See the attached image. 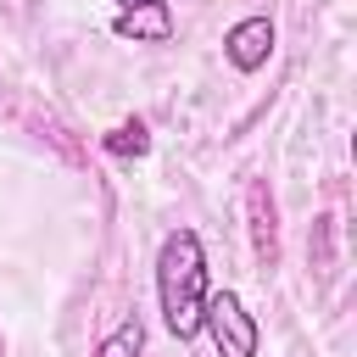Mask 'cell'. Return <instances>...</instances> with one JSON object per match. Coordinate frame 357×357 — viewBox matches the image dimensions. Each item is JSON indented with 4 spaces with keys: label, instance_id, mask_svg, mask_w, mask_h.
<instances>
[{
    "label": "cell",
    "instance_id": "obj_6",
    "mask_svg": "<svg viewBox=\"0 0 357 357\" xmlns=\"http://www.w3.org/2000/svg\"><path fill=\"white\" fill-rule=\"evenodd\" d=\"M95 357H145V324H139V318H123L117 329L100 335Z\"/></svg>",
    "mask_w": 357,
    "mask_h": 357
},
{
    "label": "cell",
    "instance_id": "obj_2",
    "mask_svg": "<svg viewBox=\"0 0 357 357\" xmlns=\"http://www.w3.org/2000/svg\"><path fill=\"white\" fill-rule=\"evenodd\" d=\"M201 329L212 335L218 357H257V346H262V329L245 312L240 290H212L206 296V312H201Z\"/></svg>",
    "mask_w": 357,
    "mask_h": 357
},
{
    "label": "cell",
    "instance_id": "obj_7",
    "mask_svg": "<svg viewBox=\"0 0 357 357\" xmlns=\"http://www.w3.org/2000/svg\"><path fill=\"white\" fill-rule=\"evenodd\" d=\"M100 145H106L112 156H145V151H151V134H145V123H139V117H128V123H117Z\"/></svg>",
    "mask_w": 357,
    "mask_h": 357
},
{
    "label": "cell",
    "instance_id": "obj_3",
    "mask_svg": "<svg viewBox=\"0 0 357 357\" xmlns=\"http://www.w3.org/2000/svg\"><path fill=\"white\" fill-rule=\"evenodd\" d=\"M273 39H279V28H273V17H240L229 33H223V56H229V67L234 73H262L268 67V56H273Z\"/></svg>",
    "mask_w": 357,
    "mask_h": 357
},
{
    "label": "cell",
    "instance_id": "obj_1",
    "mask_svg": "<svg viewBox=\"0 0 357 357\" xmlns=\"http://www.w3.org/2000/svg\"><path fill=\"white\" fill-rule=\"evenodd\" d=\"M206 245L195 229H173L156 251V307L173 340H195L201 335V312H206Z\"/></svg>",
    "mask_w": 357,
    "mask_h": 357
},
{
    "label": "cell",
    "instance_id": "obj_4",
    "mask_svg": "<svg viewBox=\"0 0 357 357\" xmlns=\"http://www.w3.org/2000/svg\"><path fill=\"white\" fill-rule=\"evenodd\" d=\"M112 33L134 39V45H167L173 39V11H167V0H117Z\"/></svg>",
    "mask_w": 357,
    "mask_h": 357
},
{
    "label": "cell",
    "instance_id": "obj_8",
    "mask_svg": "<svg viewBox=\"0 0 357 357\" xmlns=\"http://www.w3.org/2000/svg\"><path fill=\"white\" fill-rule=\"evenodd\" d=\"M0 351H6V346H0Z\"/></svg>",
    "mask_w": 357,
    "mask_h": 357
},
{
    "label": "cell",
    "instance_id": "obj_5",
    "mask_svg": "<svg viewBox=\"0 0 357 357\" xmlns=\"http://www.w3.org/2000/svg\"><path fill=\"white\" fill-rule=\"evenodd\" d=\"M245 212H251V251H257L262 268H273L279 262V229H273V195H268L262 178L245 184Z\"/></svg>",
    "mask_w": 357,
    "mask_h": 357
}]
</instances>
